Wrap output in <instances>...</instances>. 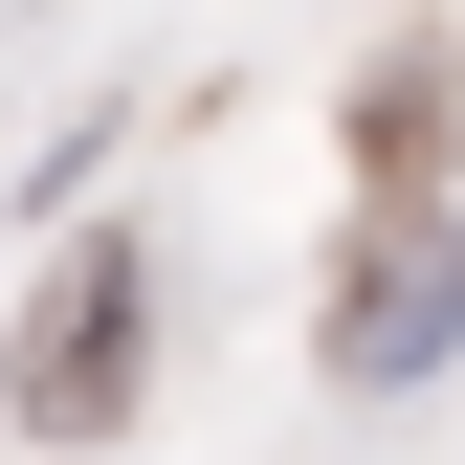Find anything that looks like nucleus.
Segmentation results:
<instances>
[{
	"instance_id": "obj_1",
	"label": "nucleus",
	"mask_w": 465,
	"mask_h": 465,
	"mask_svg": "<svg viewBox=\"0 0 465 465\" xmlns=\"http://www.w3.org/2000/svg\"><path fill=\"white\" fill-rule=\"evenodd\" d=\"M134 332H155V266H134V244H89L67 288H45V332H23V421H45V443H89L111 399H134Z\"/></svg>"
},
{
	"instance_id": "obj_2",
	"label": "nucleus",
	"mask_w": 465,
	"mask_h": 465,
	"mask_svg": "<svg viewBox=\"0 0 465 465\" xmlns=\"http://www.w3.org/2000/svg\"><path fill=\"white\" fill-rule=\"evenodd\" d=\"M443 332H465V222H399V244L355 266V332H332V355L399 399V377H443Z\"/></svg>"
}]
</instances>
